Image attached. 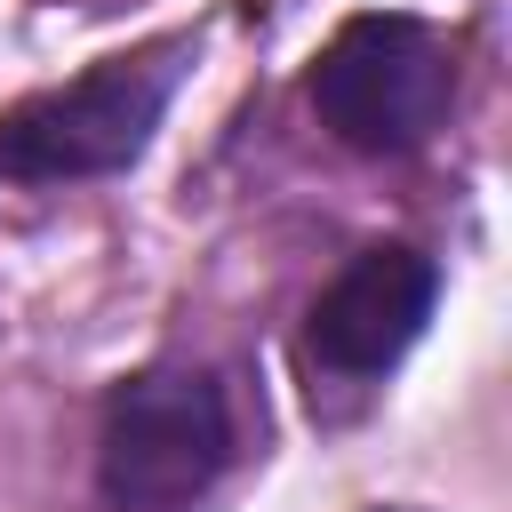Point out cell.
Masks as SVG:
<instances>
[{
	"label": "cell",
	"instance_id": "5b68a950",
	"mask_svg": "<svg viewBox=\"0 0 512 512\" xmlns=\"http://www.w3.org/2000/svg\"><path fill=\"white\" fill-rule=\"evenodd\" d=\"M384 512H392V504H384Z\"/></svg>",
	"mask_w": 512,
	"mask_h": 512
},
{
	"label": "cell",
	"instance_id": "7a4b0ae2",
	"mask_svg": "<svg viewBox=\"0 0 512 512\" xmlns=\"http://www.w3.org/2000/svg\"><path fill=\"white\" fill-rule=\"evenodd\" d=\"M232 392L200 360H152L112 384L96 432V488L112 512H192L232 472Z\"/></svg>",
	"mask_w": 512,
	"mask_h": 512
},
{
	"label": "cell",
	"instance_id": "6da1fadb",
	"mask_svg": "<svg viewBox=\"0 0 512 512\" xmlns=\"http://www.w3.org/2000/svg\"><path fill=\"white\" fill-rule=\"evenodd\" d=\"M192 64V40H144L128 56L88 64L64 88H40L0 112V176L8 184H96L144 160L176 80Z\"/></svg>",
	"mask_w": 512,
	"mask_h": 512
},
{
	"label": "cell",
	"instance_id": "277c9868",
	"mask_svg": "<svg viewBox=\"0 0 512 512\" xmlns=\"http://www.w3.org/2000/svg\"><path fill=\"white\" fill-rule=\"evenodd\" d=\"M440 304V264L408 240H376L360 248L304 312V376L312 400L320 392H368L376 376H392L408 360V344L424 336Z\"/></svg>",
	"mask_w": 512,
	"mask_h": 512
},
{
	"label": "cell",
	"instance_id": "3957f363",
	"mask_svg": "<svg viewBox=\"0 0 512 512\" xmlns=\"http://www.w3.org/2000/svg\"><path fill=\"white\" fill-rule=\"evenodd\" d=\"M304 96L336 144H352L368 160H400L448 128L456 48L440 24L408 16V8H368V16H344L336 40L312 56Z\"/></svg>",
	"mask_w": 512,
	"mask_h": 512
}]
</instances>
